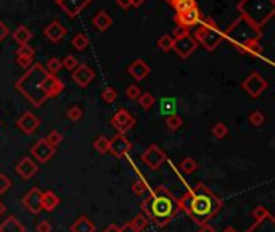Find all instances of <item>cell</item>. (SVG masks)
<instances>
[{
	"mask_svg": "<svg viewBox=\"0 0 275 232\" xmlns=\"http://www.w3.org/2000/svg\"><path fill=\"white\" fill-rule=\"evenodd\" d=\"M177 202L180 211H185L192 221L198 226L209 223V219H213L220 211V208L224 206L222 199H219L203 182L193 185L184 195L179 197Z\"/></svg>",
	"mask_w": 275,
	"mask_h": 232,
	"instance_id": "1",
	"label": "cell"
},
{
	"mask_svg": "<svg viewBox=\"0 0 275 232\" xmlns=\"http://www.w3.org/2000/svg\"><path fill=\"white\" fill-rule=\"evenodd\" d=\"M142 213L158 228H165L180 211L179 202L166 185H156L151 194L140 203Z\"/></svg>",
	"mask_w": 275,
	"mask_h": 232,
	"instance_id": "2",
	"label": "cell"
},
{
	"mask_svg": "<svg viewBox=\"0 0 275 232\" xmlns=\"http://www.w3.org/2000/svg\"><path fill=\"white\" fill-rule=\"evenodd\" d=\"M47 74L49 73L45 71V68L40 65V63H34L15 84L16 89H18L34 107H40L47 100V95L42 90V83L47 78Z\"/></svg>",
	"mask_w": 275,
	"mask_h": 232,
	"instance_id": "3",
	"label": "cell"
},
{
	"mask_svg": "<svg viewBox=\"0 0 275 232\" xmlns=\"http://www.w3.org/2000/svg\"><path fill=\"white\" fill-rule=\"evenodd\" d=\"M262 32L261 29L254 28L249 21L245 18H240L237 21L232 23V26H229L224 31V39H229L230 42L235 45V49L238 54L245 55V49L248 47L249 44L257 42L261 39Z\"/></svg>",
	"mask_w": 275,
	"mask_h": 232,
	"instance_id": "4",
	"label": "cell"
},
{
	"mask_svg": "<svg viewBox=\"0 0 275 232\" xmlns=\"http://www.w3.org/2000/svg\"><path fill=\"white\" fill-rule=\"evenodd\" d=\"M242 18L261 29L275 13V0H242L238 3Z\"/></svg>",
	"mask_w": 275,
	"mask_h": 232,
	"instance_id": "5",
	"label": "cell"
},
{
	"mask_svg": "<svg viewBox=\"0 0 275 232\" xmlns=\"http://www.w3.org/2000/svg\"><path fill=\"white\" fill-rule=\"evenodd\" d=\"M198 44H201L208 52H214L224 40V31H220L216 21L211 18H203L198 23L195 36Z\"/></svg>",
	"mask_w": 275,
	"mask_h": 232,
	"instance_id": "6",
	"label": "cell"
},
{
	"mask_svg": "<svg viewBox=\"0 0 275 232\" xmlns=\"http://www.w3.org/2000/svg\"><path fill=\"white\" fill-rule=\"evenodd\" d=\"M242 87L251 98H257V97H261L262 94H264V90H267L269 83L257 71H253L242 83Z\"/></svg>",
	"mask_w": 275,
	"mask_h": 232,
	"instance_id": "7",
	"label": "cell"
},
{
	"mask_svg": "<svg viewBox=\"0 0 275 232\" xmlns=\"http://www.w3.org/2000/svg\"><path fill=\"white\" fill-rule=\"evenodd\" d=\"M140 158H142L143 163L147 165V168H150L151 171H156V170H160V168L166 163L167 155H166L165 150L153 144V145H150L147 150H145Z\"/></svg>",
	"mask_w": 275,
	"mask_h": 232,
	"instance_id": "8",
	"label": "cell"
},
{
	"mask_svg": "<svg viewBox=\"0 0 275 232\" xmlns=\"http://www.w3.org/2000/svg\"><path fill=\"white\" fill-rule=\"evenodd\" d=\"M136 123H137L136 118H134L131 112L126 108L118 110L113 118H111V126L118 131V134H126V132H129L134 126H136Z\"/></svg>",
	"mask_w": 275,
	"mask_h": 232,
	"instance_id": "9",
	"label": "cell"
},
{
	"mask_svg": "<svg viewBox=\"0 0 275 232\" xmlns=\"http://www.w3.org/2000/svg\"><path fill=\"white\" fill-rule=\"evenodd\" d=\"M131 150H132V144L126 137V134H116L114 137L110 139L108 152L113 155L114 158H124Z\"/></svg>",
	"mask_w": 275,
	"mask_h": 232,
	"instance_id": "10",
	"label": "cell"
},
{
	"mask_svg": "<svg viewBox=\"0 0 275 232\" xmlns=\"http://www.w3.org/2000/svg\"><path fill=\"white\" fill-rule=\"evenodd\" d=\"M196 47H198V42L192 34H187V36H184V37L174 39V44H172V50L180 58H189L193 52L196 50Z\"/></svg>",
	"mask_w": 275,
	"mask_h": 232,
	"instance_id": "11",
	"label": "cell"
},
{
	"mask_svg": "<svg viewBox=\"0 0 275 232\" xmlns=\"http://www.w3.org/2000/svg\"><path fill=\"white\" fill-rule=\"evenodd\" d=\"M201 20H203V15L198 7H193L190 10L184 11V13H175V16H174L175 25L187 28V29H190L192 26H196Z\"/></svg>",
	"mask_w": 275,
	"mask_h": 232,
	"instance_id": "12",
	"label": "cell"
},
{
	"mask_svg": "<svg viewBox=\"0 0 275 232\" xmlns=\"http://www.w3.org/2000/svg\"><path fill=\"white\" fill-rule=\"evenodd\" d=\"M23 205L32 214H39L42 211V190L39 187H32L23 197Z\"/></svg>",
	"mask_w": 275,
	"mask_h": 232,
	"instance_id": "13",
	"label": "cell"
},
{
	"mask_svg": "<svg viewBox=\"0 0 275 232\" xmlns=\"http://www.w3.org/2000/svg\"><path fill=\"white\" fill-rule=\"evenodd\" d=\"M31 155L36 158L39 163H47L52 160V156L55 155V148L45 141V139H39V141L32 145Z\"/></svg>",
	"mask_w": 275,
	"mask_h": 232,
	"instance_id": "14",
	"label": "cell"
},
{
	"mask_svg": "<svg viewBox=\"0 0 275 232\" xmlns=\"http://www.w3.org/2000/svg\"><path fill=\"white\" fill-rule=\"evenodd\" d=\"M16 126H18L26 136H31L37 131V127L40 126V119L31 112H25L18 118V121H16Z\"/></svg>",
	"mask_w": 275,
	"mask_h": 232,
	"instance_id": "15",
	"label": "cell"
},
{
	"mask_svg": "<svg viewBox=\"0 0 275 232\" xmlns=\"http://www.w3.org/2000/svg\"><path fill=\"white\" fill-rule=\"evenodd\" d=\"M56 3L69 18H76L84 8L89 7L90 0H58Z\"/></svg>",
	"mask_w": 275,
	"mask_h": 232,
	"instance_id": "16",
	"label": "cell"
},
{
	"mask_svg": "<svg viewBox=\"0 0 275 232\" xmlns=\"http://www.w3.org/2000/svg\"><path fill=\"white\" fill-rule=\"evenodd\" d=\"M73 79L79 87H87L95 79V73L89 65L82 63V65H78V68L73 71Z\"/></svg>",
	"mask_w": 275,
	"mask_h": 232,
	"instance_id": "17",
	"label": "cell"
},
{
	"mask_svg": "<svg viewBox=\"0 0 275 232\" xmlns=\"http://www.w3.org/2000/svg\"><path fill=\"white\" fill-rule=\"evenodd\" d=\"M63 89H64V84H63V81L60 78L54 76V74H47V78L42 83V90L47 95V98L60 95L63 92Z\"/></svg>",
	"mask_w": 275,
	"mask_h": 232,
	"instance_id": "18",
	"label": "cell"
},
{
	"mask_svg": "<svg viewBox=\"0 0 275 232\" xmlns=\"http://www.w3.org/2000/svg\"><path fill=\"white\" fill-rule=\"evenodd\" d=\"M16 174L21 176L25 181H29L31 177H34L39 171V166L34 160H31L29 156H25V158H21V161L18 165H16Z\"/></svg>",
	"mask_w": 275,
	"mask_h": 232,
	"instance_id": "19",
	"label": "cell"
},
{
	"mask_svg": "<svg viewBox=\"0 0 275 232\" xmlns=\"http://www.w3.org/2000/svg\"><path fill=\"white\" fill-rule=\"evenodd\" d=\"M127 73L136 81H143L150 76L151 68L142 60V58H137V60H134L131 65L127 66Z\"/></svg>",
	"mask_w": 275,
	"mask_h": 232,
	"instance_id": "20",
	"label": "cell"
},
{
	"mask_svg": "<svg viewBox=\"0 0 275 232\" xmlns=\"http://www.w3.org/2000/svg\"><path fill=\"white\" fill-rule=\"evenodd\" d=\"M44 36L50 40V42H60V40L66 36V28H64L60 21H52L50 25H47L44 29Z\"/></svg>",
	"mask_w": 275,
	"mask_h": 232,
	"instance_id": "21",
	"label": "cell"
},
{
	"mask_svg": "<svg viewBox=\"0 0 275 232\" xmlns=\"http://www.w3.org/2000/svg\"><path fill=\"white\" fill-rule=\"evenodd\" d=\"M60 203H61L60 197H58L54 190H45V192H42V210L50 213L56 210V206L60 205Z\"/></svg>",
	"mask_w": 275,
	"mask_h": 232,
	"instance_id": "22",
	"label": "cell"
},
{
	"mask_svg": "<svg viewBox=\"0 0 275 232\" xmlns=\"http://www.w3.org/2000/svg\"><path fill=\"white\" fill-rule=\"evenodd\" d=\"M93 26H95L98 31H108V28L113 25V20H111V16L107 13L105 10H100L98 13L93 16Z\"/></svg>",
	"mask_w": 275,
	"mask_h": 232,
	"instance_id": "23",
	"label": "cell"
},
{
	"mask_svg": "<svg viewBox=\"0 0 275 232\" xmlns=\"http://www.w3.org/2000/svg\"><path fill=\"white\" fill-rule=\"evenodd\" d=\"M95 224L87 216H81L71 224V232H95Z\"/></svg>",
	"mask_w": 275,
	"mask_h": 232,
	"instance_id": "24",
	"label": "cell"
},
{
	"mask_svg": "<svg viewBox=\"0 0 275 232\" xmlns=\"http://www.w3.org/2000/svg\"><path fill=\"white\" fill-rule=\"evenodd\" d=\"M32 39V32L26 26H18L13 31V40L18 45H28Z\"/></svg>",
	"mask_w": 275,
	"mask_h": 232,
	"instance_id": "25",
	"label": "cell"
},
{
	"mask_svg": "<svg viewBox=\"0 0 275 232\" xmlns=\"http://www.w3.org/2000/svg\"><path fill=\"white\" fill-rule=\"evenodd\" d=\"M0 232H25V226L15 216H8L3 223H0Z\"/></svg>",
	"mask_w": 275,
	"mask_h": 232,
	"instance_id": "26",
	"label": "cell"
},
{
	"mask_svg": "<svg viewBox=\"0 0 275 232\" xmlns=\"http://www.w3.org/2000/svg\"><path fill=\"white\" fill-rule=\"evenodd\" d=\"M129 223H131V226H132V228L136 229V231L142 232V231H145V229L148 228V223H150V219H148L147 216H145L143 213H138L137 216L134 218L132 221H129Z\"/></svg>",
	"mask_w": 275,
	"mask_h": 232,
	"instance_id": "27",
	"label": "cell"
},
{
	"mask_svg": "<svg viewBox=\"0 0 275 232\" xmlns=\"http://www.w3.org/2000/svg\"><path fill=\"white\" fill-rule=\"evenodd\" d=\"M71 42H73V47L76 50H79V52H82V50H85L87 47H89V37H87L85 34H82V32L76 34Z\"/></svg>",
	"mask_w": 275,
	"mask_h": 232,
	"instance_id": "28",
	"label": "cell"
},
{
	"mask_svg": "<svg viewBox=\"0 0 275 232\" xmlns=\"http://www.w3.org/2000/svg\"><path fill=\"white\" fill-rule=\"evenodd\" d=\"M61 69H63L61 60H60V58H56V57H52L50 60L47 61V65H45V71L49 74H54V76H56V74L60 73Z\"/></svg>",
	"mask_w": 275,
	"mask_h": 232,
	"instance_id": "29",
	"label": "cell"
},
{
	"mask_svg": "<svg viewBox=\"0 0 275 232\" xmlns=\"http://www.w3.org/2000/svg\"><path fill=\"white\" fill-rule=\"evenodd\" d=\"M137 102L143 110H151L155 105V97L153 94H150V92H143V94H140V97L137 98Z\"/></svg>",
	"mask_w": 275,
	"mask_h": 232,
	"instance_id": "30",
	"label": "cell"
},
{
	"mask_svg": "<svg viewBox=\"0 0 275 232\" xmlns=\"http://www.w3.org/2000/svg\"><path fill=\"white\" fill-rule=\"evenodd\" d=\"M179 168H180V171H182L184 174H193L198 170V163L193 158H185V160L180 161Z\"/></svg>",
	"mask_w": 275,
	"mask_h": 232,
	"instance_id": "31",
	"label": "cell"
},
{
	"mask_svg": "<svg viewBox=\"0 0 275 232\" xmlns=\"http://www.w3.org/2000/svg\"><path fill=\"white\" fill-rule=\"evenodd\" d=\"M172 44H174V39L171 34H165V36H161L158 39V49L161 52H171Z\"/></svg>",
	"mask_w": 275,
	"mask_h": 232,
	"instance_id": "32",
	"label": "cell"
},
{
	"mask_svg": "<svg viewBox=\"0 0 275 232\" xmlns=\"http://www.w3.org/2000/svg\"><path fill=\"white\" fill-rule=\"evenodd\" d=\"M248 121L249 124H253L254 127H259L266 123V115L259 112V110H254V112H251L249 116H248Z\"/></svg>",
	"mask_w": 275,
	"mask_h": 232,
	"instance_id": "33",
	"label": "cell"
},
{
	"mask_svg": "<svg viewBox=\"0 0 275 232\" xmlns=\"http://www.w3.org/2000/svg\"><path fill=\"white\" fill-rule=\"evenodd\" d=\"M108 142L110 139L105 137V136H98L95 141H93V148L97 150L98 153H108Z\"/></svg>",
	"mask_w": 275,
	"mask_h": 232,
	"instance_id": "34",
	"label": "cell"
},
{
	"mask_svg": "<svg viewBox=\"0 0 275 232\" xmlns=\"http://www.w3.org/2000/svg\"><path fill=\"white\" fill-rule=\"evenodd\" d=\"M182 118L177 115V113H172V115H169L167 118H166V126H167V129H171V131H177L180 126H182Z\"/></svg>",
	"mask_w": 275,
	"mask_h": 232,
	"instance_id": "35",
	"label": "cell"
},
{
	"mask_svg": "<svg viewBox=\"0 0 275 232\" xmlns=\"http://www.w3.org/2000/svg\"><path fill=\"white\" fill-rule=\"evenodd\" d=\"M172 7L175 10V13H184V11L196 7V2H195V0H179V2L174 3Z\"/></svg>",
	"mask_w": 275,
	"mask_h": 232,
	"instance_id": "36",
	"label": "cell"
},
{
	"mask_svg": "<svg viewBox=\"0 0 275 232\" xmlns=\"http://www.w3.org/2000/svg\"><path fill=\"white\" fill-rule=\"evenodd\" d=\"M211 131H213V136L216 139H224L229 136V127H227V124H224V123H216Z\"/></svg>",
	"mask_w": 275,
	"mask_h": 232,
	"instance_id": "37",
	"label": "cell"
},
{
	"mask_svg": "<svg viewBox=\"0 0 275 232\" xmlns=\"http://www.w3.org/2000/svg\"><path fill=\"white\" fill-rule=\"evenodd\" d=\"M147 190H148V185H147V182L143 181V179H138V181H136L132 184V194L134 195L142 197V195L147 194Z\"/></svg>",
	"mask_w": 275,
	"mask_h": 232,
	"instance_id": "38",
	"label": "cell"
},
{
	"mask_svg": "<svg viewBox=\"0 0 275 232\" xmlns=\"http://www.w3.org/2000/svg\"><path fill=\"white\" fill-rule=\"evenodd\" d=\"M253 219H256V221H264V219H267L269 216H272L271 213H269V210L266 206H256L254 210H253Z\"/></svg>",
	"mask_w": 275,
	"mask_h": 232,
	"instance_id": "39",
	"label": "cell"
},
{
	"mask_svg": "<svg viewBox=\"0 0 275 232\" xmlns=\"http://www.w3.org/2000/svg\"><path fill=\"white\" fill-rule=\"evenodd\" d=\"M78 58H76L74 55H66L61 60V66L64 68V69H68V71H74L76 68H78Z\"/></svg>",
	"mask_w": 275,
	"mask_h": 232,
	"instance_id": "40",
	"label": "cell"
},
{
	"mask_svg": "<svg viewBox=\"0 0 275 232\" xmlns=\"http://www.w3.org/2000/svg\"><path fill=\"white\" fill-rule=\"evenodd\" d=\"M47 142H49L52 147H54L55 150H56V147L58 145H60L61 142H63V136L60 134V132L58 131H52V132H49V136L47 137H44Z\"/></svg>",
	"mask_w": 275,
	"mask_h": 232,
	"instance_id": "41",
	"label": "cell"
},
{
	"mask_svg": "<svg viewBox=\"0 0 275 232\" xmlns=\"http://www.w3.org/2000/svg\"><path fill=\"white\" fill-rule=\"evenodd\" d=\"M102 98H103V102L113 103L116 102V98H118V90H116L114 87H107V89L102 92Z\"/></svg>",
	"mask_w": 275,
	"mask_h": 232,
	"instance_id": "42",
	"label": "cell"
},
{
	"mask_svg": "<svg viewBox=\"0 0 275 232\" xmlns=\"http://www.w3.org/2000/svg\"><path fill=\"white\" fill-rule=\"evenodd\" d=\"M245 54L254 55V57H262V54H264V49H262V45L259 44V40H257V42L249 44L248 47L245 49Z\"/></svg>",
	"mask_w": 275,
	"mask_h": 232,
	"instance_id": "43",
	"label": "cell"
},
{
	"mask_svg": "<svg viewBox=\"0 0 275 232\" xmlns=\"http://www.w3.org/2000/svg\"><path fill=\"white\" fill-rule=\"evenodd\" d=\"M66 116H68V118L71 119V121H74V123H76V121H79V119L84 116V112H82V108H79L78 105H74V107H71V108H69L68 112H66Z\"/></svg>",
	"mask_w": 275,
	"mask_h": 232,
	"instance_id": "44",
	"label": "cell"
},
{
	"mask_svg": "<svg viewBox=\"0 0 275 232\" xmlns=\"http://www.w3.org/2000/svg\"><path fill=\"white\" fill-rule=\"evenodd\" d=\"M140 94H142V90H140V87L137 84H131L126 89V95L129 100H137V98L140 97Z\"/></svg>",
	"mask_w": 275,
	"mask_h": 232,
	"instance_id": "45",
	"label": "cell"
},
{
	"mask_svg": "<svg viewBox=\"0 0 275 232\" xmlns=\"http://www.w3.org/2000/svg\"><path fill=\"white\" fill-rule=\"evenodd\" d=\"M16 57H36V50L31 45H20L18 50H16Z\"/></svg>",
	"mask_w": 275,
	"mask_h": 232,
	"instance_id": "46",
	"label": "cell"
},
{
	"mask_svg": "<svg viewBox=\"0 0 275 232\" xmlns=\"http://www.w3.org/2000/svg\"><path fill=\"white\" fill-rule=\"evenodd\" d=\"M11 187V181L8 176H5V174L0 173V195L7 194Z\"/></svg>",
	"mask_w": 275,
	"mask_h": 232,
	"instance_id": "47",
	"label": "cell"
},
{
	"mask_svg": "<svg viewBox=\"0 0 275 232\" xmlns=\"http://www.w3.org/2000/svg\"><path fill=\"white\" fill-rule=\"evenodd\" d=\"M174 107H175L174 100H169V98H165V100H163V103H161V113H166L167 116L172 115V113H174Z\"/></svg>",
	"mask_w": 275,
	"mask_h": 232,
	"instance_id": "48",
	"label": "cell"
},
{
	"mask_svg": "<svg viewBox=\"0 0 275 232\" xmlns=\"http://www.w3.org/2000/svg\"><path fill=\"white\" fill-rule=\"evenodd\" d=\"M16 63L23 68H31L34 65V58L32 57H16Z\"/></svg>",
	"mask_w": 275,
	"mask_h": 232,
	"instance_id": "49",
	"label": "cell"
},
{
	"mask_svg": "<svg viewBox=\"0 0 275 232\" xmlns=\"http://www.w3.org/2000/svg\"><path fill=\"white\" fill-rule=\"evenodd\" d=\"M187 34H190V29L182 28V26H177V28L174 29V32H172V39L184 37V36H187Z\"/></svg>",
	"mask_w": 275,
	"mask_h": 232,
	"instance_id": "50",
	"label": "cell"
},
{
	"mask_svg": "<svg viewBox=\"0 0 275 232\" xmlns=\"http://www.w3.org/2000/svg\"><path fill=\"white\" fill-rule=\"evenodd\" d=\"M36 232H52V224L49 221H40L36 226Z\"/></svg>",
	"mask_w": 275,
	"mask_h": 232,
	"instance_id": "51",
	"label": "cell"
},
{
	"mask_svg": "<svg viewBox=\"0 0 275 232\" xmlns=\"http://www.w3.org/2000/svg\"><path fill=\"white\" fill-rule=\"evenodd\" d=\"M10 34V29H8V26H5V23L0 20V42H2V40L7 37Z\"/></svg>",
	"mask_w": 275,
	"mask_h": 232,
	"instance_id": "52",
	"label": "cell"
},
{
	"mask_svg": "<svg viewBox=\"0 0 275 232\" xmlns=\"http://www.w3.org/2000/svg\"><path fill=\"white\" fill-rule=\"evenodd\" d=\"M118 7H121L122 10H129L131 8V0H116Z\"/></svg>",
	"mask_w": 275,
	"mask_h": 232,
	"instance_id": "53",
	"label": "cell"
},
{
	"mask_svg": "<svg viewBox=\"0 0 275 232\" xmlns=\"http://www.w3.org/2000/svg\"><path fill=\"white\" fill-rule=\"evenodd\" d=\"M198 232H216V229H214V226L206 223V224H201L200 226V231H198Z\"/></svg>",
	"mask_w": 275,
	"mask_h": 232,
	"instance_id": "54",
	"label": "cell"
},
{
	"mask_svg": "<svg viewBox=\"0 0 275 232\" xmlns=\"http://www.w3.org/2000/svg\"><path fill=\"white\" fill-rule=\"evenodd\" d=\"M119 232H138V231H136L131 226V223H126L124 226H122V228H119Z\"/></svg>",
	"mask_w": 275,
	"mask_h": 232,
	"instance_id": "55",
	"label": "cell"
},
{
	"mask_svg": "<svg viewBox=\"0 0 275 232\" xmlns=\"http://www.w3.org/2000/svg\"><path fill=\"white\" fill-rule=\"evenodd\" d=\"M103 232H119V228L116 224H110L108 228H105Z\"/></svg>",
	"mask_w": 275,
	"mask_h": 232,
	"instance_id": "56",
	"label": "cell"
},
{
	"mask_svg": "<svg viewBox=\"0 0 275 232\" xmlns=\"http://www.w3.org/2000/svg\"><path fill=\"white\" fill-rule=\"evenodd\" d=\"M145 0H131V7L134 8H138V7H142Z\"/></svg>",
	"mask_w": 275,
	"mask_h": 232,
	"instance_id": "57",
	"label": "cell"
},
{
	"mask_svg": "<svg viewBox=\"0 0 275 232\" xmlns=\"http://www.w3.org/2000/svg\"><path fill=\"white\" fill-rule=\"evenodd\" d=\"M7 211V206H5V203L3 202H0V216H2V214Z\"/></svg>",
	"mask_w": 275,
	"mask_h": 232,
	"instance_id": "58",
	"label": "cell"
},
{
	"mask_svg": "<svg viewBox=\"0 0 275 232\" xmlns=\"http://www.w3.org/2000/svg\"><path fill=\"white\" fill-rule=\"evenodd\" d=\"M222 232H237V229L235 228H232V226H227V228L222 231Z\"/></svg>",
	"mask_w": 275,
	"mask_h": 232,
	"instance_id": "59",
	"label": "cell"
},
{
	"mask_svg": "<svg viewBox=\"0 0 275 232\" xmlns=\"http://www.w3.org/2000/svg\"><path fill=\"white\" fill-rule=\"evenodd\" d=\"M166 2H167L169 5H174V3H177V2H179V0H166Z\"/></svg>",
	"mask_w": 275,
	"mask_h": 232,
	"instance_id": "60",
	"label": "cell"
},
{
	"mask_svg": "<svg viewBox=\"0 0 275 232\" xmlns=\"http://www.w3.org/2000/svg\"><path fill=\"white\" fill-rule=\"evenodd\" d=\"M55 2H58V0H55Z\"/></svg>",
	"mask_w": 275,
	"mask_h": 232,
	"instance_id": "61",
	"label": "cell"
}]
</instances>
